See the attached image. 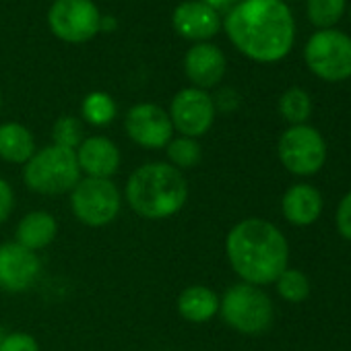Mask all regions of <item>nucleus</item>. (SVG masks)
Masks as SVG:
<instances>
[{
  "label": "nucleus",
  "instance_id": "a211bd4d",
  "mask_svg": "<svg viewBox=\"0 0 351 351\" xmlns=\"http://www.w3.org/2000/svg\"><path fill=\"white\" fill-rule=\"evenodd\" d=\"M176 310L178 314L193 324L211 322L219 314V293L209 285L195 283L180 291L176 300Z\"/></svg>",
  "mask_w": 351,
  "mask_h": 351
},
{
  "label": "nucleus",
  "instance_id": "393cba45",
  "mask_svg": "<svg viewBox=\"0 0 351 351\" xmlns=\"http://www.w3.org/2000/svg\"><path fill=\"white\" fill-rule=\"evenodd\" d=\"M83 138V122L75 116H60L52 126V145L77 151Z\"/></svg>",
  "mask_w": 351,
  "mask_h": 351
},
{
  "label": "nucleus",
  "instance_id": "c85d7f7f",
  "mask_svg": "<svg viewBox=\"0 0 351 351\" xmlns=\"http://www.w3.org/2000/svg\"><path fill=\"white\" fill-rule=\"evenodd\" d=\"M213 101H215V110H221V112H234L238 108V104H240L238 93L234 89L219 91V95L213 97Z\"/></svg>",
  "mask_w": 351,
  "mask_h": 351
},
{
  "label": "nucleus",
  "instance_id": "9d476101",
  "mask_svg": "<svg viewBox=\"0 0 351 351\" xmlns=\"http://www.w3.org/2000/svg\"><path fill=\"white\" fill-rule=\"evenodd\" d=\"M167 116L171 120L173 132L199 141L203 134L211 130L217 110L213 97L207 91L197 87H186L173 95Z\"/></svg>",
  "mask_w": 351,
  "mask_h": 351
},
{
  "label": "nucleus",
  "instance_id": "cd10ccee",
  "mask_svg": "<svg viewBox=\"0 0 351 351\" xmlns=\"http://www.w3.org/2000/svg\"><path fill=\"white\" fill-rule=\"evenodd\" d=\"M15 211V191L9 180L0 178V226L7 223Z\"/></svg>",
  "mask_w": 351,
  "mask_h": 351
},
{
  "label": "nucleus",
  "instance_id": "4be33fe9",
  "mask_svg": "<svg viewBox=\"0 0 351 351\" xmlns=\"http://www.w3.org/2000/svg\"><path fill=\"white\" fill-rule=\"evenodd\" d=\"M279 114L291 126L306 124L312 114V99L302 87H289L279 99Z\"/></svg>",
  "mask_w": 351,
  "mask_h": 351
},
{
  "label": "nucleus",
  "instance_id": "ddd939ff",
  "mask_svg": "<svg viewBox=\"0 0 351 351\" xmlns=\"http://www.w3.org/2000/svg\"><path fill=\"white\" fill-rule=\"evenodd\" d=\"M77 163L81 169L83 178H108L112 180V176L120 169L122 155L118 145L101 134L85 136L83 143L75 151Z\"/></svg>",
  "mask_w": 351,
  "mask_h": 351
},
{
  "label": "nucleus",
  "instance_id": "1a4fd4ad",
  "mask_svg": "<svg viewBox=\"0 0 351 351\" xmlns=\"http://www.w3.org/2000/svg\"><path fill=\"white\" fill-rule=\"evenodd\" d=\"M101 13L93 0H54L48 11L52 34L66 44H85L99 32Z\"/></svg>",
  "mask_w": 351,
  "mask_h": 351
},
{
  "label": "nucleus",
  "instance_id": "6ab92c4d",
  "mask_svg": "<svg viewBox=\"0 0 351 351\" xmlns=\"http://www.w3.org/2000/svg\"><path fill=\"white\" fill-rule=\"evenodd\" d=\"M36 151V136L27 126L19 122L0 124V159L13 165H25Z\"/></svg>",
  "mask_w": 351,
  "mask_h": 351
},
{
  "label": "nucleus",
  "instance_id": "9b49d317",
  "mask_svg": "<svg viewBox=\"0 0 351 351\" xmlns=\"http://www.w3.org/2000/svg\"><path fill=\"white\" fill-rule=\"evenodd\" d=\"M124 130L134 145L149 151L165 149L173 138V126L167 112L151 101L136 104L126 112Z\"/></svg>",
  "mask_w": 351,
  "mask_h": 351
},
{
  "label": "nucleus",
  "instance_id": "b1692460",
  "mask_svg": "<svg viewBox=\"0 0 351 351\" xmlns=\"http://www.w3.org/2000/svg\"><path fill=\"white\" fill-rule=\"evenodd\" d=\"M345 5H347V0H308V5H306L308 19L314 27L330 29L332 25L341 21L345 13Z\"/></svg>",
  "mask_w": 351,
  "mask_h": 351
},
{
  "label": "nucleus",
  "instance_id": "473e14b6",
  "mask_svg": "<svg viewBox=\"0 0 351 351\" xmlns=\"http://www.w3.org/2000/svg\"><path fill=\"white\" fill-rule=\"evenodd\" d=\"M0 106H3V99H0Z\"/></svg>",
  "mask_w": 351,
  "mask_h": 351
},
{
  "label": "nucleus",
  "instance_id": "a878e982",
  "mask_svg": "<svg viewBox=\"0 0 351 351\" xmlns=\"http://www.w3.org/2000/svg\"><path fill=\"white\" fill-rule=\"evenodd\" d=\"M0 351H40V343L25 330H13L0 343Z\"/></svg>",
  "mask_w": 351,
  "mask_h": 351
},
{
  "label": "nucleus",
  "instance_id": "2f4dec72",
  "mask_svg": "<svg viewBox=\"0 0 351 351\" xmlns=\"http://www.w3.org/2000/svg\"><path fill=\"white\" fill-rule=\"evenodd\" d=\"M5 337H7V328H5L3 324H0V343L5 341Z\"/></svg>",
  "mask_w": 351,
  "mask_h": 351
},
{
  "label": "nucleus",
  "instance_id": "bb28decb",
  "mask_svg": "<svg viewBox=\"0 0 351 351\" xmlns=\"http://www.w3.org/2000/svg\"><path fill=\"white\" fill-rule=\"evenodd\" d=\"M335 226L341 238L351 242V191L341 199L337 213H335Z\"/></svg>",
  "mask_w": 351,
  "mask_h": 351
},
{
  "label": "nucleus",
  "instance_id": "4468645a",
  "mask_svg": "<svg viewBox=\"0 0 351 351\" xmlns=\"http://www.w3.org/2000/svg\"><path fill=\"white\" fill-rule=\"evenodd\" d=\"M226 69L228 62L223 52L207 42L195 44L184 56V73L189 81L193 83V87L203 91L219 85L226 75Z\"/></svg>",
  "mask_w": 351,
  "mask_h": 351
},
{
  "label": "nucleus",
  "instance_id": "f8f14e48",
  "mask_svg": "<svg viewBox=\"0 0 351 351\" xmlns=\"http://www.w3.org/2000/svg\"><path fill=\"white\" fill-rule=\"evenodd\" d=\"M42 275V258L38 252L21 244H0V289L7 293H21L32 289Z\"/></svg>",
  "mask_w": 351,
  "mask_h": 351
},
{
  "label": "nucleus",
  "instance_id": "412c9836",
  "mask_svg": "<svg viewBox=\"0 0 351 351\" xmlns=\"http://www.w3.org/2000/svg\"><path fill=\"white\" fill-rule=\"evenodd\" d=\"M165 155H167V163L180 171L193 169L201 163L203 159V149L199 145L197 138L191 136H173L167 147H165Z\"/></svg>",
  "mask_w": 351,
  "mask_h": 351
},
{
  "label": "nucleus",
  "instance_id": "72a5a7b5",
  "mask_svg": "<svg viewBox=\"0 0 351 351\" xmlns=\"http://www.w3.org/2000/svg\"><path fill=\"white\" fill-rule=\"evenodd\" d=\"M349 15H351V9H349Z\"/></svg>",
  "mask_w": 351,
  "mask_h": 351
},
{
  "label": "nucleus",
  "instance_id": "39448f33",
  "mask_svg": "<svg viewBox=\"0 0 351 351\" xmlns=\"http://www.w3.org/2000/svg\"><path fill=\"white\" fill-rule=\"evenodd\" d=\"M219 316L236 332L256 337L271 328L275 308L263 287L240 281L219 295Z\"/></svg>",
  "mask_w": 351,
  "mask_h": 351
},
{
  "label": "nucleus",
  "instance_id": "5701e85b",
  "mask_svg": "<svg viewBox=\"0 0 351 351\" xmlns=\"http://www.w3.org/2000/svg\"><path fill=\"white\" fill-rule=\"evenodd\" d=\"M277 293L289 304H302L310 295V279L300 269H285L275 281Z\"/></svg>",
  "mask_w": 351,
  "mask_h": 351
},
{
  "label": "nucleus",
  "instance_id": "f03ea898",
  "mask_svg": "<svg viewBox=\"0 0 351 351\" xmlns=\"http://www.w3.org/2000/svg\"><path fill=\"white\" fill-rule=\"evenodd\" d=\"M226 256L240 281L265 287L289 267V244L275 223L246 217L228 232Z\"/></svg>",
  "mask_w": 351,
  "mask_h": 351
},
{
  "label": "nucleus",
  "instance_id": "c756f323",
  "mask_svg": "<svg viewBox=\"0 0 351 351\" xmlns=\"http://www.w3.org/2000/svg\"><path fill=\"white\" fill-rule=\"evenodd\" d=\"M201 3H205L213 11H226V9H232L234 5H238V0H201Z\"/></svg>",
  "mask_w": 351,
  "mask_h": 351
},
{
  "label": "nucleus",
  "instance_id": "2eb2a0df",
  "mask_svg": "<svg viewBox=\"0 0 351 351\" xmlns=\"http://www.w3.org/2000/svg\"><path fill=\"white\" fill-rule=\"evenodd\" d=\"M173 29L182 38L191 42H207L213 36H217L221 21L217 11L207 7L201 0H186V3L178 5L171 17Z\"/></svg>",
  "mask_w": 351,
  "mask_h": 351
},
{
  "label": "nucleus",
  "instance_id": "20e7f679",
  "mask_svg": "<svg viewBox=\"0 0 351 351\" xmlns=\"http://www.w3.org/2000/svg\"><path fill=\"white\" fill-rule=\"evenodd\" d=\"M83 178L73 149L46 145L23 165V184L42 197L69 195Z\"/></svg>",
  "mask_w": 351,
  "mask_h": 351
},
{
  "label": "nucleus",
  "instance_id": "f257e3e1",
  "mask_svg": "<svg viewBox=\"0 0 351 351\" xmlns=\"http://www.w3.org/2000/svg\"><path fill=\"white\" fill-rule=\"evenodd\" d=\"M230 42L250 60L271 64L283 60L295 40V23L283 0H242L226 17Z\"/></svg>",
  "mask_w": 351,
  "mask_h": 351
},
{
  "label": "nucleus",
  "instance_id": "6e6552de",
  "mask_svg": "<svg viewBox=\"0 0 351 351\" xmlns=\"http://www.w3.org/2000/svg\"><path fill=\"white\" fill-rule=\"evenodd\" d=\"M281 165L293 176H314L324 167L326 143L310 124H298L283 130L277 143Z\"/></svg>",
  "mask_w": 351,
  "mask_h": 351
},
{
  "label": "nucleus",
  "instance_id": "f3484780",
  "mask_svg": "<svg viewBox=\"0 0 351 351\" xmlns=\"http://www.w3.org/2000/svg\"><path fill=\"white\" fill-rule=\"evenodd\" d=\"M58 236V221L50 211L38 209L25 213L15 230V242L32 252L46 250Z\"/></svg>",
  "mask_w": 351,
  "mask_h": 351
},
{
  "label": "nucleus",
  "instance_id": "7c9ffc66",
  "mask_svg": "<svg viewBox=\"0 0 351 351\" xmlns=\"http://www.w3.org/2000/svg\"><path fill=\"white\" fill-rule=\"evenodd\" d=\"M116 25H118V23H116V19H114V17H104V15H101V21H99V32H112Z\"/></svg>",
  "mask_w": 351,
  "mask_h": 351
},
{
  "label": "nucleus",
  "instance_id": "0eeeda50",
  "mask_svg": "<svg viewBox=\"0 0 351 351\" xmlns=\"http://www.w3.org/2000/svg\"><path fill=\"white\" fill-rule=\"evenodd\" d=\"M304 58L318 79L347 81L351 77V38L337 29H320L308 40Z\"/></svg>",
  "mask_w": 351,
  "mask_h": 351
},
{
  "label": "nucleus",
  "instance_id": "aec40b11",
  "mask_svg": "<svg viewBox=\"0 0 351 351\" xmlns=\"http://www.w3.org/2000/svg\"><path fill=\"white\" fill-rule=\"evenodd\" d=\"M116 114H118V106H116L114 97L106 91H91L89 95H85V99L81 104L83 120L97 128L112 124Z\"/></svg>",
  "mask_w": 351,
  "mask_h": 351
},
{
  "label": "nucleus",
  "instance_id": "423d86ee",
  "mask_svg": "<svg viewBox=\"0 0 351 351\" xmlns=\"http://www.w3.org/2000/svg\"><path fill=\"white\" fill-rule=\"evenodd\" d=\"M75 219L87 228H106L122 211V193L108 178H81L69 193Z\"/></svg>",
  "mask_w": 351,
  "mask_h": 351
},
{
  "label": "nucleus",
  "instance_id": "7ed1b4c3",
  "mask_svg": "<svg viewBox=\"0 0 351 351\" xmlns=\"http://www.w3.org/2000/svg\"><path fill=\"white\" fill-rule=\"evenodd\" d=\"M124 203L147 221H163L178 215L189 201V180L184 171L167 161L138 165L124 184Z\"/></svg>",
  "mask_w": 351,
  "mask_h": 351
},
{
  "label": "nucleus",
  "instance_id": "dca6fc26",
  "mask_svg": "<svg viewBox=\"0 0 351 351\" xmlns=\"http://www.w3.org/2000/svg\"><path fill=\"white\" fill-rule=\"evenodd\" d=\"M281 213L291 226H312L322 213V195L312 184H293L281 199Z\"/></svg>",
  "mask_w": 351,
  "mask_h": 351
}]
</instances>
